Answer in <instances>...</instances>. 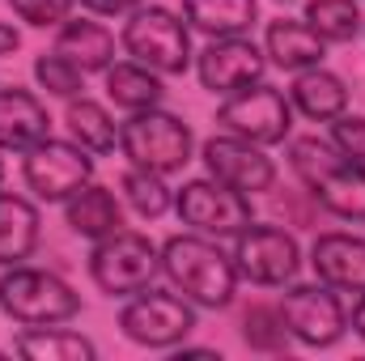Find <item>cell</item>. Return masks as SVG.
Returning <instances> with one entry per match:
<instances>
[{"instance_id": "6da1fadb", "label": "cell", "mask_w": 365, "mask_h": 361, "mask_svg": "<svg viewBox=\"0 0 365 361\" xmlns=\"http://www.w3.org/2000/svg\"><path fill=\"white\" fill-rule=\"evenodd\" d=\"M289 162L297 171V179L314 191V200H323L331 213L340 217H365V166L331 153V145H323L319 136H297L289 145Z\"/></svg>"}, {"instance_id": "7a4b0ae2", "label": "cell", "mask_w": 365, "mask_h": 361, "mask_svg": "<svg viewBox=\"0 0 365 361\" xmlns=\"http://www.w3.org/2000/svg\"><path fill=\"white\" fill-rule=\"evenodd\" d=\"M162 268L195 306H230L234 298V264L221 255V247L204 238H170L162 251Z\"/></svg>"}, {"instance_id": "3957f363", "label": "cell", "mask_w": 365, "mask_h": 361, "mask_svg": "<svg viewBox=\"0 0 365 361\" xmlns=\"http://www.w3.org/2000/svg\"><path fill=\"white\" fill-rule=\"evenodd\" d=\"M119 145L140 171H153V175H170L191 162V128L166 111H153V106L136 111L123 123Z\"/></svg>"}, {"instance_id": "277c9868", "label": "cell", "mask_w": 365, "mask_h": 361, "mask_svg": "<svg viewBox=\"0 0 365 361\" xmlns=\"http://www.w3.org/2000/svg\"><path fill=\"white\" fill-rule=\"evenodd\" d=\"M0 306L26 327H47L60 319H73L81 310V298L51 272L38 268H13L0 280Z\"/></svg>"}, {"instance_id": "5b68a950", "label": "cell", "mask_w": 365, "mask_h": 361, "mask_svg": "<svg viewBox=\"0 0 365 361\" xmlns=\"http://www.w3.org/2000/svg\"><path fill=\"white\" fill-rule=\"evenodd\" d=\"M158 268H162V260H158L153 243L145 234H132V230L102 234V243L93 247V255H90L93 280L106 293H140V289H149V280L158 276Z\"/></svg>"}, {"instance_id": "8992f818", "label": "cell", "mask_w": 365, "mask_h": 361, "mask_svg": "<svg viewBox=\"0 0 365 361\" xmlns=\"http://www.w3.org/2000/svg\"><path fill=\"white\" fill-rule=\"evenodd\" d=\"M123 47L136 56V64L153 73H187V60H191L187 26L170 9H140L123 30Z\"/></svg>"}, {"instance_id": "52a82bcc", "label": "cell", "mask_w": 365, "mask_h": 361, "mask_svg": "<svg viewBox=\"0 0 365 361\" xmlns=\"http://www.w3.org/2000/svg\"><path fill=\"white\" fill-rule=\"evenodd\" d=\"M221 123L234 128V132H238L242 141H251V145H276V141L289 136L293 115H289L284 93L255 81V86L238 90L225 106H221Z\"/></svg>"}, {"instance_id": "ba28073f", "label": "cell", "mask_w": 365, "mask_h": 361, "mask_svg": "<svg viewBox=\"0 0 365 361\" xmlns=\"http://www.w3.org/2000/svg\"><path fill=\"white\" fill-rule=\"evenodd\" d=\"M179 217L187 221V225L204 230V234L225 238V234H238V230L251 225V204H247L242 191L225 187L221 179L217 183L195 179V183H187V187L179 191Z\"/></svg>"}, {"instance_id": "9c48e42d", "label": "cell", "mask_w": 365, "mask_h": 361, "mask_svg": "<svg viewBox=\"0 0 365 361\" xmlns=\"http://www.w3.org/2000/svg\"><path fill=\"white\" fill-rule=\"evenodd\" d=\"M280 319L284 327L302 340V345H314V349H327L340 340L344 332V306L336 293L319 289V285H293L280 302Z\"/></svg>"}, {"instance_id": "30bf717a", "label": "cell", "mask_w": 365, "mask_h": 361, "mask_svg": "<svg viewBox=\"0 0 365 361\" xmlns=\"http://www.w3.org/2000/svg\"><path fill=\"white\" fill-rule=\"evenodd\" d=\"M93 175V162L86 149L64 145V141H38L26 158V183L30 191H38L43 200H64L73 191H81Z\"/></svg>"}, {"instance_id": "8fae6325", "label": "cell", "mask_w": 365, "mask_h": 361, "mask_svg": "<svg viewBox=\"0 0 365 361\" xmlns=\"http://www.w3.org/2000/svg\"><path fill=\"white\" fill-rule=\"evenodd\" d=\"M123 332L136 340V345H149V349H170L179 345L182 336L195 327V315L191 306L170 298V293H145L136 298L128 310H123Z\"/></svg>"}, {"instance_id": "7c38bea8", "label": "cell", "mask_w": 365, "mask_h": 361, "mask_svg": "<svg viewBox=\"0 0 365 361\" xmlns=\"http://www.w3.org/2000/svg\"><path fill=\"white\" fill-rule=\"evenodd\" d=\"M238 272L259 285H284L297 276V243L276 225H251L238 230Z\"/></svg>"}, {"instance_id": "4fadbf2b", "label": "cell", "mask_w": 365, "mask_h": 361, "mask_svg": "<svg viewBox=\"0 0 365 361\" xmlns=\"http://www.w3.org/2000/svg\"><path fill=\"white\" fill-rule=\"evenodd\" d=\"M204 162H208L212 179H221L234 191H268L276 179L272 162L242 136H212L204 145Z\"/></svg>"}, {"instance_id": "5bb4252c", "label": "cell", "mask_w": 365, "mask_h": 361, "mask_svg": "<svg viewBox=\"0 0 365 361\" xmlns=\"http://www.w3.org/2000/svg\"><path fill=\"white\" fill-rule=\"evenodd\" d=\"M264 77V56L255 51V43L247 39H217L204 56H200V81L212 93H238L255 86Z\"/></svg>"}, {"instance_id": "9a60e30c", "label": "cell", "mask_w": 365, "mask_h": 361, "mask_svg": "<svg viewBox=\"0 0 365 361\" xmlns=\"http://www.w3.org/2000/svg\"><path fill=\"white\" fill-rule=\"evenodd\" d=\"M314 272L336 289H365V243L353 234H323L314 243Z\"/></svg>"}, {"instance_id": "2e32d148", "label": "cell", "mask_w": 365, "mask_h": 361, "mask_svg": "<svg viewBox=\"0 0 365 361\" xmlns=\"http://www.w3.org/2000/svg\"><path fill=\"white\" fill-rule=\"evenodd\" d=\"M47 141V111L34 93L0 90V149H34Z\"/></svg>"}, {"instance_id": "e0dca14e", "label": "cell", "mask_w": 365, "mask_h": 361, "mask_svg": "<svg viewBox=\"0 0 365 361\" xmlns=\"http://www.w3.org/2000/svg\"><path fill=\"white\" fill-rule=\"evenodd\" d=\"M56 51L68 64H77L81 73H98V68H106L115 60V39L98 21H68L60 30V39H56Z\"/></svg>"}, {"instance_id": "ac0fdd59", "label": "cell", "mask_w": 365, "mask_h": 361, "mask_svg": "<svg viewBox=\"0 0 365 361\" xmlns=\"http://www.w3.org/2000/svg\"><path fill=\"white\" fill-rule=\"evenodd\" d=\"M268 56H272L280 68L289 73H302V68H314L323 60V39L306 26V21H272L268 26Z\"/></svg>"}, {"instance_id": "d6986e66", "label": "cell", "mask_w": 365, "mask_h": 361, "mask_svg": "<svg viewBox=\"0 0 365 361\" xmlns=\"http://www.w3.org/2000/svg\"><path fill=\"white\" fill-rule=\"evenodd\" d=\"M182 13L195 30L212 39H234L251 30L255 21V0H182Z\"/></svg>"}, {"instance_id": "ffe728a7", "label": "cell", "mask_w": 365, "mask_h": 361, "mask_svg": "<svg viewBox=\"0 0 365 361\" xmlns=\"http://www.w3.org/2000/svg\"><path fill=\"white\" fill-rule=\"evenodd\" d=\"M38 243V213L21 195H0V264H17Z\"/></svg>"}, {"instance_id": "44dd1931", "label": "cell", "mask_w": 365, "mask_h": 361, "mask_svg": "<svg viewBox=\"0 0 365 361\" xmlns=\"http://www.w3.org/2000/svg\"><path fill=\"white\" fill-rule=\"evenodd\" d=\"M68 225L86 238H102L110 230H119V204L106 187H81L68 200Z\"/></svg>"}, {"instance_id": "7402d4cb", "label": "cell", "mask_w": 365, "mask_h": 361, "mask_svg": "<svg viewBox=\"0 0 365 361\" xmlns=\"http://www.w3.org/2000/svg\"><path fill=\"white\" fill-rule=\"evenodd\" d=\"M293 102H297L310 119H336V115L344 111V102H349V90H344L340 77H331V73H323V68H310V73H302V77L293 81Z\"/></svg>"}, {"instance_id": "603a6c76", "label": "cell", "mask_w": 365, "mask_h": 361, "mask_svg": "<svg viewBox=\"0 0 365 361\" xmlns=\"http://www.w3.org/2000/svg\"><path fill=\"white\" fill-rule=\"evenodd\" d=\"M106 93L123 111H149V106H158L162 86H158V77L145 64H115L106 73Z\"/></svg>"}, {"instance_id": "cb8c5ba5", "label": "cell", "mask_w": 365, "mask_h": 361, "mask_svg": "<svg viewBox=\"0 0 365 361\" xmlns=\"http://www.w3.org/2000/svg\"><path fill=\"white\" fill-rule=\"evenodd\" d=\"M306 26L327 43H349L361 30V9H357V0H310Z\"/></svg>"}, {"instance_id": "d4e9b609", "label": "cell", "mask_w": 365, "mask_h": 361, "mask_svg": "<svg viewBox=\"0 0 365 361\" xmlns=\"http://www.w3.org/2000/svg\"><path fill=\"white\" fill-rule=\"evenodd\" d=\"M17 353L21 357H34V361H90L93 357V345L77 332H26L17 340Z\"/></svg>"}, {"instance_id": "484cf974", "label": "cell", "mask_w": 365, "mask_h": 361, "mask_svg": "<svg viewBox=\"0 0 365 361\" xmlns=\"http://www.w3.org/2000/svg\"><path fill=\"white\" fill-rule=\"evenodd\" d=\"M68 132L81 141V149H93V153H110L115 149V123L90 98H81V102L68 106Z\"/></svg>"}, {"instance_id": "4316f807", "label": "cell", "mask_w": 365, "mask_h": 361, "mask_svg": "<svg viewBox=\"0 0 365 361\" xmlns=\"http://www.w3.org/2000/svg\"><path fill=\"white\" fill-rule=\"evenodd\" d=\"M123 191H128V200H132V208L140 217H162L166 204H170L166 187H162V179L153 171H128L123 175Z\"/></svg>"}, {"instance_id": "83f0119b", "label": "cell", "mask_w": 365, "mask_h": 361, "mask_svg": "<svg viewBox=\"0 0 365 361\" xmlns=\"http://www.w3.org/2000/svg\"><path fill=\"white\" fill-rule=\"evenodd\" d=\"M242 336H247V345H251V349H259V353H280V349H284V319H280L276 310L255 306V310L247 315Z\"/></svg>"}, {"instance_id": "f1b7e54d", "label": "cell", "mask_w": 365, "mask_h": 361, "mask_svg": "<svg viewBox=\"0 0 365 361\" xmlns=\"http://www.w3.org/2000/svg\"><path fill=\"white\" fill-rule=\"evenodd\" d=\"M34 73H38V81H43V90H47V93L73 98V93L81 90V68H77V64H68L60 51H56V56H43V60L34 64Z\"/></svg>"}, {"instance_id": "f546056e", "label": "cell", "mask_w": 365, "mask_h": 361, "mask_svg": "<svg viewBox=\"0 0 365 361\" xmlns=\"http://www.w3.org/2000/svg\"><path fill=\"white\" fill-rule=\"evenodd\" d=\"M13 13L30 26H56L68 17V0H9Z\"/></svg>"}, {"instance_id": "4dcf8cb0", "label": "cell", "mask_w": 365, "mask_h": 361, "mask_svg": "<svg viewBox=\"0 0 365 361\" xmlns=\"http://www.w3.org/2000/svg\"><path fill=\"white\" fill-rule=\"evenodd\" d=\"M331 136H336V145H340L344 158H353V162L365 166V119H357V115H353V119H340V115H336Z\"/></svg>"}, {"instance_id": "1f68e13d", "label": "cell", "mask_w": 365, "mask_h": 361, "mask_svg": "<svg viewBox=\"0 0 365 361\" xmlns=\"http://www.w3.org/2000/svg\"><path fill=\"white\" fill-rule=\"evenodd\" d=\"M93 13H128V9H136L140 0H86Z\"/></svg>"}, {"instance_id": "d6a6232c", "label": "cell", "mask_w": 365, "mask_h": 361, "mask_svg": "<svg viewBox=\"0 0 365 361\" xmlns=\"http://www.w3.org/2000/svg\"><path fill=\"white\" fill-rule=\"evenodd\" d=\"M349 319H353V327H357V336L365 340V289H361V298L353 302V315H349Z\"/></svg>"}, {"instance_id": "836d02e7", "label": "cell", "mask_w": 365, "mask_h": 361, "mask_svg": "<svg viewBox=\"0 0 365 361\" xmlns=\"http://www.w3.org/2000/svg\"><path fill=\"white\" fill-rule=\"evenodd\" d=\"M13 47H17V30L0 21V56H4V51H13Z\"/></svg>"}]
</instances>
